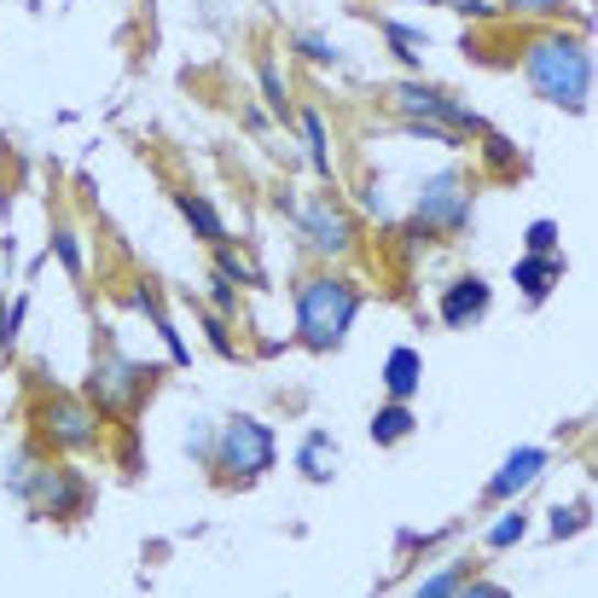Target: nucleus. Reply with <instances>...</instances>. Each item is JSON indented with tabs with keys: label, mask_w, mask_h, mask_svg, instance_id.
Here are the masks:
<instances>
[{
	"label": "nucleus",
	"mask_w": 598,
	"mask_h": 598,
	"mask_svg": "<svg viewBox=\"0 0 598 598\" xmlns=\"http://www.w3.org/2000/svg\"><path fill=\"white\" fill-rule=\"evenodd\" d=\"M511 12H564V0H506Z\"/></svg>",
	"instance_id": "30"
},
{
	"label": "nucleus",
	"mask_w": 598,
	"mask_h": 598,
	"mask_svg": "<svg viewBox=\"0 0 598 598\" xmlns=\"http://www.w3.org/2000/svg\"><path fill=\"white\" fill-rule=\"evenodd\" d=\"M53 244H58V256H65V267H70V274H81V251H76V233H58Z\"/></svg>",
	"instance_id": "28"
},
{
	"label": "nucleus",
	"mask_w": 598,
	"mask_h": 598,
	"mask_svg": "<svg viewBox=\"0 0 598 598\" xmlns=\"http://www.w3.org/2000/svg\"><path fill=\"white\" fill-rule=\"evenodd\" d=\"M175 203H180V215L198 226V239H203V244H221V239H226V226H221V215H215V203L203 198V192H175Z\"/></svg>",
	"instance_id": "13"
},
{
	"label": "nucleus",
	"mask_w": 598,
	"mask_h": 598,
	"mask_svg": "<svg viewBox=\"0 0 598 598\" xmlns=\"http://www.w3.org/2000/svg\"><path fill=\"white\" fill-rule=\"evenodd\" d=\"M465 587V569H442V575H430V582H419V587H412V593H459Z\"/></svg>",
	"instance_id": "23"
},
{
	"label": "nucleus",
	"mask_w": 598,
	"mask_h": 598,
	"mask_svg": "<svg viewBox=\"0 0 598 598\" xmlns=\"http://www.w3.org/2000/svg\"><path fill=\"white\" fill-rule=\"evenodd\" d=\"M24 314H30V297H12V308H7V314H0V343H18V325H24Z\"/></svg>",
	"instance_id": "22"
},
{
	"label": "nucleus",
	"mask_w": 598,
	"mask_h": 598,
	"mask_svg": "<svg viewBox=\"0 0 598 598\" xmlns=\"http://www.w3.org/2000/svg\"><path fill=\"white\" fill-rule=\"evenodd\" d=\"M355 314H361V291L348 279L320 274L297 291V337L308 348H337L348 337V325H355Z\"/></svg>",
	"instance_id": "2"
},
{
	"label": "nucleus",
	"mask_w": 598,
	"mask_h": 598,
	"mask_svg": "<svg viewBox=\"0 0 598 598\" xmlns=\"http://www.w3.org/2000/svg\"><path fill=\"white\" fill-rule=\"evenodd\" d=\"M488 163H511V140H500V134H488Z\"/></svg>",
	"instance_id": "32"
},
{
	"label": "nucleus",
	"mask_w": 598,
	"mask_h": 598,
	"mask_svg": "<svg viewBox=\"0 0 598 598\" xmlns=\"http://www.w3.org/2000/svg\"><path fill=\"white\" fill-rule=\"evenodd\" d=\"M302 226H308V239H314V251H332V256H343L348 244H355V226H348V215L337 210L332 198L308 203V210H302Z\"/></svg>",
	"instance_id": "7"
},
{
	"label": "nucleus",
	"mask_w": 598,
	"mask_h": 598,
	"mask_svg": "<svg viewBox=\"0 0 598 598\" xmlns=\"http://www.w3.org/2000/svg\"><path fill=\"white\" fill-rule=\"evenodd\" d=\"M529 256H558V221H534L529 226Z\"/></svg>",
	"instance_id": "20"
},
{
	"label": "nucleus",
	"mask_w": 598,
	"mask_h": 598,
	"mask_svg": "<svg viewBox=\"0 0 598 598\" xmlns=\"http://www.w3.org/2000/svg\"><path fill=\"white\" fill-rule=\"evenodd\" d=\"M134 302H140V308H146V314H152V325H157V337L169 343V355H175V366H187L192 355H187V343H180V332H175V325H169V314H163V302H157V291H146V285H140V291H134Z\"/></svg>",
	"instance_id": "15"
},
{
	"label": "nucleus",
	"mask_w": 598,
	"mask_h": 598,
	"mask_svg": "<svg viewBox=\"0 0 598 598\" xmlns=\"http://www.w3.org/2000/svg\"><path fill=\"white\" fill-rule=\"evenodd\" d=\"M215 465L226 477H262V470H274V430L251 412H239V419L221 424V442H215Z\"/></svg>",
	"instance_id": "3"
},
{
	"label": "nucleus",
	"mask_w": 598,
	"mask_h": 598,
	"mask_svg": "<svg viewBox=\"0 0 598 598\" xmlns=\"http://www.w3.org/2000/svg\"><path fill=\"white\" fill-rule=\"evenodd\" d=\"M203 332H210L215 355H233V332H226V320H221V314H203Z\"/></svg>",
	"instance_id": "26"
},
{
	"label": "nucleus",
	"mask_w": 598,
	"mask_h": 598,
	"mask_svg": "<svg viewBox=\"0 0 598 598\" xmlns=\"http://www.w3.org/2000/svg\"><path fill=\"white\" fill-rule=\"evenodd\" d=\"M587 523V506H569V511H552V534H558V541H564V534H575V529H582Z\"/></svg>",
	"instance_id": "25"
},
{
	"label": "nucleus",
	"mask_w": 598,
	"mask_h": 598,
	"mask_svg": "<svg viewBox=\"0 0 598 598\" xmlns=\"http://www.w3.org/2000/svg\"><path fill=\"white\" fill-rule=\"evenodd\" d=\"M564 279V256H523L518 262V285L529 302H546V291Z\"/></svg>",
	"instance_id": "11"
},
{
	"label": "nucleus",
	"mask_w": 598,
	"mask_h": 598,
	"mask_svg": "<svg viewBox=\"0 0 598 598\" xmlns=\"http://www.w3.org/2000/svg\"><path fill=\"white\" fill-rule=\"evenodd\" d=\"M419 384H424V355H419V348H389V361H384L389 401H412V396H419Z\"/></svg>",
	"instance_id": "10"
},
{
	"label": "nucleus",
	"mask_w": 598,
	"mask_h": 598,
	"mask_svg": "<svg viewBox=\"0 0 598 598\" xmlns=\"http://www.w3.org/2000/svg\"><path fill=\"white\" fill-rule=\"evenodd\" d=\"M419 221H424V226H465V221H470V187H465L459 169H442V175L424 180V192H419Z\"/></svg>",
	"instance_id": "5"
},
{
	"label": "nucleus",
	"mask_w": 598,
	"mask_h": 598,
	"mask_svg": "<svg viewBox=\"0 0 598 598\" xmlns=\"http://www.w3.org/2000/svg\"><path fill=\"white\" fill-rule=\"evenodd\" d=\"M384 35H389V47H396L407 65H424V53H430V35L424 30H407V24H384Z\"/></svg>",
	"instance_id": "17"
},
{
	"label": "nucleus",
	"mask_w": 598,
	"mask_h": 598,
	"mask_svg": "<svg viewBox=\"0 0 598 598\" xmlns=\"http://www.w3.org/2000/svg\"><path fill=\"white\" fill-rule=\"evenodd\" d=\"M424 7H442V0H424Z\"/></svg>",
	"instance_id": "33"
},
{
	"label": "nucleus",
	"mask_w": 598,
	"mask_h": 598,
	"mask_svg": "<svg viewBox=\"0 0 598 598\" xmlns=\"http://www.w3.org/2000/svg\"><path fill=\"white\" fill-rule=\"evenodd\" d=\"M215 308H221V314H233V308H239V285L226 279L221 267H215Z\"/></svg>",
	"instance_id": "27"
},
{
	"label": "nucleus",
	"mask_w": 598,
	"mask_h": 598,
	"mask_svg": "<svg viewBox=\"0 0 598 598\" xmlns=\"http://www.w3.org/2000/svg\"><path fill=\"white\" fill-rule=\"evenodd\" d=\"M523 534H529V511L518 506V511H506V518L488 529V546H494V552H506L511 541H523Z\"/></svg>",
	"instance_id": "19"
},
{
	"label": "nucleus",
	"mask_w": 598,
	"mask_h": 598,
	"mask_svg": "<svg viewBox=\"0 0 598 598\" xmlns=\"http://www.w3.org/2000/svg\"><path fill=\"white\" fill-rule=\"evenodd\" d=\"M41 506H47L53 518H70V511H81V483L70 477V470H47V488H41Z\"/></svg>",
	"instance_id": "14"
},
{
	"label": "nucleus",
	"mask_w": 598,
	"mask_h": 598,
	"mask_svg": "<svg viewBox=\"0 0 598 598\" xmlns=\"http://www.w3.org/2000/svg\"><path fill=\"white\" fill-rule=\"evenodd\" d=\"M546 470V447H518L511 459L488 477V500H511V494H523L534 477Z\"/></svg>",
	"instance_id": "9"
},
{
	"label": "nucleus",
	"mask_w": 598,
	"mask_h": 598,
	"mask_svg": "<svg viewBox=\"0 0 598 598\" xmlns=\"http://www.w3.org/2000/svg\"><path fill=\"white\" fill-rule=\"evenodd\" d=\"M221 274H226V279H239V285H256V274H251V267H244L239 256H226V251H221Z\"/></svg>",
	"instance_id": "29"
},
{
	"label": "nucleus",
	"mask_w": 598,
	"mask_h": 598,
	"mask_svg": "<svg viewBox=\"0 0 598 598\" xmlns=\"http://www.w3.org/2000/svg\"><path fill=\"white\" fill-rule=\"evenodd\" d=\"M297 47H302V58H314V65H337V47L325 35H302Z\"/></svg>",
	"instance_id": "24"
},
{
	"label": "nucleus",
	"mask_w": 598,
	"mask_h": 598,
	"mask_svg": "<svg viewBox=\"0 0 598 598\" xmlns=\"http://www.w3.org/2000/svg\"><path fill=\"white\" fill-rule=\"evenodd\" d=\"M152 366H134V361H122V355H106L93 366V378H88V396L99 401V407H117V412H129L140 396L152 389Z\"/></svg>",
	"instance_id": "4"
},
{
	"label": "nucleus",
	"mask_w": 598,
	"mask_h": 598,
	"mask_svg": "<svg viewBox=\"0 0 598 598\" xmlns=\"http://www.w3.org/2000/svg\"><path fill=\"white\" fill-rule=\"evenodd\" d=\"M453 12H465V18H494L488 0H453Z\"/></svg>",
	"instance_id": "31"
},
{
	"label": "nucleus",
	"mask_w": 598,
	"mask_h": 598,
	"mask_svg": "<svg viewBox=\"0 0 598 598\" xmlns=\"http://www.w3.org/2000/svg\"><path fill=\"white\" fill-rule=\"evenodd\" d=\"M412 436V407L407 401H389L384 412H378V419H373V442H407Z\"/></svg>",
	"instance_id": "16"
},
{
	"label": "nucleus",
	"mask_w": 598,
	"mask_h": 598,
	"mask_svg": "<svg viewBox=\"0 0 598 598\" xmlns=\"http://www.w3.org/2000/svg\"><path fill=\"white\" fill-rule=\"evenodd\" d=\"M47 436L58 447H93L99 442V424H93V412L81 407V401H53L47 407Z\"/></svg>",
	"instance_id": "8"
},
{
	"label": "nucleus",
	"mask_w": 598,
	"mask_h": 598,
	"mask_svg": "<svg viewBox=\"0 0 598 598\" xmlns=\"http://www.w3.org/2000/svg\"><path fill=\"white\" fill-rule=\"evenodd\" d=\"M523 76L529 88L546 99V106H564V111H587V93H593V58L575 35H534L523 47Z\"/></svg>",
	"instance_id": "1"
},
{
	"label": "nucleus",
	"mask_w": 598,
	"mask_h": 598,
	"mask_svg": "<svg viewBox=\"0 0 598 598\" xmlns=\"http://www.w3.org/2000/svg\"><path fill=\"white\" fill-rule=\"evenodd\" d=\"M297 465L308 483H332V465H337V442L325 430H308V442L297 447Z\"/></svg>",
	"instance_id": "12"
},
{
	"label": "nucleus",
	"mask_w": 598,
	"mask_h": 598,
	"mask_svg": "<svg viewBox=\"0 0 598 598\" xmlns=\"http://www.w3.org/2000/svg\"><path fill=\"white\" fill-rule=\"evenodd\" d=\"M262 93H267V106H274V117H279V122L291 117V99H285V81H279V70H274V65H262Z\"/></svg>",
	"instance_id": "21"
},
{
	"label": "nucleus",
	"mask_w": 598,
	"mask_h": 598,
	"mask_svg": "<svg viewBox=\"0 0 598 598\" xmlns=\"http://www.w3.org/2000/svg\"><path fill=\"white\" fill-rule=\"evenodd\" d=\"M488 302H494V291H488V279H453L447 291H442V320L453 325V332H465V325H477L483 314H488Z\"/></svg>",
	"instance_id": "6"
},
{
	"label": "nucleus",
	"mask_w": 598,
	"mask_h": 598,
	"mask_svg": "<svg viewBox=\"0 0 598 598\" xmlns=\"http://www.w3.org/2000/svg\"><path fill=\"white\" fill-rule=\"evenodd\" d=\"M302 140H308V157H314L320 175H332V152H325V122L314 111H302Z\"/></svg>",
	"instance_id": "18"
}]
</instances>
